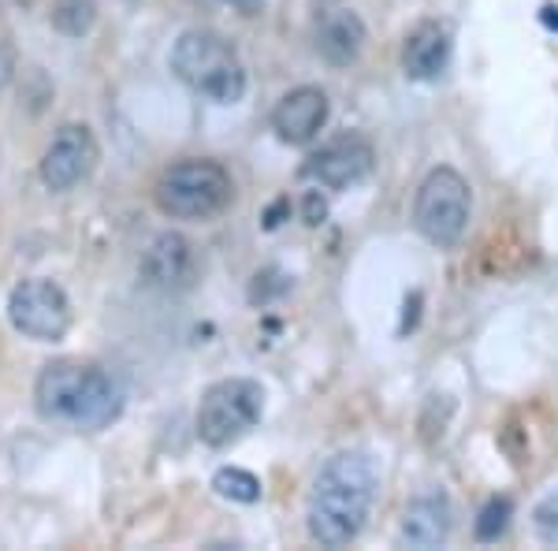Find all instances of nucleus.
I'll return each mask as SVG.
<instances>
[{"mask_svg":"<svg viewBox=\"0 0 558 551\" xmlns=\"http://www.w3.org/2000/svg\"><path fill=\"white\" fill-rule=\"evenodd\" d=\"M380 474L365 451H339L320 466L310 492L305 526L320 548H350L362 537L376 503Z\"/></svg>","mask_w":558,"mask_h":551,"instance_id":"f257e3e1","label":"nucleus"},{"mask_svg":"<svg viewBox=\"0 0 558 551\" xmlns=\"http://www.w3.org/2000/svg\"><path fill=\"white\" fill-rule=\"evenodd\" d=\"M34 406L45 421L71 424L78 432H101L123 414V392L101 366L60 358L38 373Z\"/></svg>","mask_w":558,"mask_h":551,"instance_id":"f03ea898","label":"nucleus"},{"mask_svg":"<svg viewBox=\"0 0 558 551\" xmlns=\"http://www.w3.org/2000/svg\"><path fill=\"white\" fill-rule=\"evenodd\" d=\"M153 202L172 220H216L235 202V179L213 157H186L160 171Z\"/></svg>","mask_w":558,"mask_h":551,"instance_id":"7ed1b4c3","label":"nucleus"},{"mask_svg":"<svg viewBox=\"0 0 558 551\" xmlns=\"http://www.w3.org/2000/svg\"><path fill=\"white\" fill-rule=\"evenodd\" d=\"M172 71L213 105H239L246 97V68L235 45L213 31H186L172 49Z\"/></svg>","mask_w":558,"mask_h":551,"instance_id":"20e7f679","label":"nucleus"},{"mask_svg":"<svg viewBox=\"0 0 558 551\" xmlns=\"http://www.w3.org/2000/svg\"><path fill=\"white\" fill-rule=\"evenodd\" d=\"M260 414H265V387L250 376H228L216 381L197 403V440L213 451L235 447L242 436L257 429Z\"/></svg>","mask_w":558,"mask_h":551,"instance_id":"39448f33","label":"nucleus"},{"mask_svg":"<svg viewBox=\"0 0 558 551\" xmlns=\"http://www.w3.org/2000/svg\"><path fill=\"white\" fill-rule=\"evenodd\" d=\"M473 220V187L462 171L432 168L413 197V224L432 247L451 250L465 239Z\"/></svg>","mask_w":558,"mask_h":551,"instance_id":"423d86ee","label":"nucleus"},{"mask_svg":"<svg viewBox=\"0 0 558 551\" xmlns=\"http://www.w3.org/2000/svg\"><path fill=\"white\" fill-rule=\"evenodd\" d=\"M8 321L34 343H60L71 332V298L52 279H23L8 295Z\"/></svg>","mask_w":558,"mask_h":551,"instance_id":"0eeeda50","label":"nucleus"},{"mask_svg":"<svg viewBox=\"0 0 558 551\" xmlns=\"http://www.w3.org/2000/svg\"><path fill=\"white\" fill-rule=\"evenodd\" d=\"M97 160H101V146H97L94 131L86 123H64L41 157V183L57 194H68L94 176Z\"/></svg>","mask_w":558,"mask_h":551,"instance_id":"6e6552de","label":"nucleus"},{"mask_svg":"<svg viewBox=\"0 0 558 551\" xmlns=\"http://www.w3.org/2000/svg\"><path fill=\"white\" fill-rule=\"evenodd\" d=\"M376 149L365 134H339V139L324 142L317 153H310L302 165V179L324 187V191H347V187L362 183L373 171Z\"/></svg>","mask_w":558,"mask_h":551,"instance_id":"1a4fd4ad","label":"nucleus"},{"mask_svg":"<svg viewBox=\"0 0 558 551\" xmlns=\"http://www.w3.org/2000/svg\"><path fill=\"white\" fill-rule=\"evenodd\" d=\"M138 273H142V279H146V287H153V291L183 295V291H191V287L197 284L202 265H197V250H194V242L186 239V235L160 231V235H153L146 254H142Z\"/></svg>","mask_w":558,"mask_h":551,"instance_id":"9d476101","label":"nucleus"},{"mask_svg":"<svg viewBox=\"0 0 558 551\" xmlns=\"http://www.w3.org/2000/svg\"><path fill=\"white\" fill-rule=\"evenodd\" d=\"M328 116H331L328 94L320 86H299L279 97V105L272 108V131L287 146H310L328 128Z\"/></svg>","mask_w":558,"mask_h":551,"instance_id":"9b49d317","label":"nucleus"},{"mask_svg":"<svg viewBox=\"0 0 558 551\" xmlns=\"http://www.w3.org/2000/svg\"><path fill=\"white\" fill-rule=\"evenodd\" d=\"M451 529H454L451 495L432 488V492L410 500V507L402 511L399 537H402V544H410L417 551H432V548H444L447 540H451Z\"/></svg>","mask_w":558,"mask_h":551,"instance_id":"f8f14e48","label":"nucleus"},{"mask_svg":"<svg viewBox=\"0 0 558 551\" xmlns=\"http://www.w3.org/2000/svg\"><path fill=\"white\" fill-rule=\"evenodd\" d=\"M451 52H454L451 31L436 20H425L413 26L407 41H402V71H407V79H413V83H436L447 71V64H451Z\"/></svg>","mask_w":558,"mask_h":551,"instance_id":"ddd939ff","label":"nucleus"},{"mask_svg":"<svg viewBox=\"0 0 558 551\" xmlns=\"http://www.w3.org/2000/svg\"><path fill=\"white\" fill-rule=\"evenodd\" d=\"M365 41H368V31L354 8H331L317 23V52L324 64H331V68L357 64L365 52Z\"/></svg>","mask_w":558,"mask_h":551,"instance_id":"4468645a","label":"nucleus"},{"mask_svg":"<svg viewBox=\"0 0 558 551\" xmlns=\"http://www.w3.org/2000/svg\"><path fill=\"white\" fill-rule=\"evenodd\" d=\"M97 23V0H52V26L68 38H83Z\"/></svg>","mask_w":558,"mask_h":551,"instance_id":"2eb2a0df","label":"nucleus"},{"mask_svg":"<svg viewBox=\"0 0 558 551\" xmlns=\"http://www.w3.org/2000/svg\"><path fill=\"white\" fill-rule=\"evenodd\" d=\"M213 492L223 495L231 503H257L260 500V481L250 469H239V466H223L213 474Z\"/></svg>","mask_w":558,"mask_h":551,"instance_id":"dca6fc26","label":"nucleus"},{"mask_svg":"<svg viewBox=\"0 0 558 551\" xmlns=\"http://www.w3.org/2000/svg\"><path fill=\"white\" fill-rule=\"evenodd\" d=\"M510 518H514V503H510V495H492L488 503L481 507V514H476V540L481 544H492V540H499L502 532L510 529Z\"/></svg>","mask_w":558,"mask_h":551,"instance_id":"f3484780","label":"nucleus"},{"mask_svg":"<svg viewBox=\"0 0 558 551\" xmlns=\"http://www.w3.org/2000/svg\"><path fill=\"white\" fill-rule=\"evenodd\" d=\"M533 529H536V537L544 540V544L558 548V492L544 495V500L536 503V511H533Z\"/></svg>","mask_w":558,"mask_h":551,"instance_id":"a211bd4d","label":"nucleus"},{"mask_svg":"<svg viewBox=\"0 0 558 551\" xmlns=\"http://www.w3.org/2000/svg\"><path fill=\"white\" fill-rule=\"evenodd\" d=\"M324 220V202L317 197V191L305 194V224H320Z\"/></svg>","mask_w":558,"mask_h":551,"instance_id":"6ab92c4d","label":"nucleus"},{"mask_svg":"<svg viewBox=\"0 0 558 551\" xmlns=\"http://www.w3.org/2000/svg\"><path fill=\"white\" fill-rule=\"evenodd\" d=\"M12 71H15V57H12V49H8V45H0V86L12 83Z\"/></svg>","mask_w":558,"mask_h":551,"instance_id":"aec40b11","label":"nucleus"},{"mask_svg":"<svg viewBox=\"0 0 558 551\" xmlns=\"http://www.w3.org/2000/svg\"><path fill=\"white\" fill-rule=\"evenodd\" d=\"M223 4H231L242 15H257L260 8H265V0H223Z\"/></svg>","mask_w":558,"mask_h":551,"instance_id":"412c9836","label":"nucleus"},{"mask_svg":"<svg viewBox=\"0 0 558 551\" xmlns=\"http://www.w3.org/2000/svg\"><path fill=\"white\" fill-rule=\"evenodd\" d=\"M539 20H544V26H551V31H558V8L547 4L544 12H539Z\"/></svg>","mask_w":558,"mask_h":551,"instance_id":"4be33fe9","label":"nucleus"}]
</instances>
